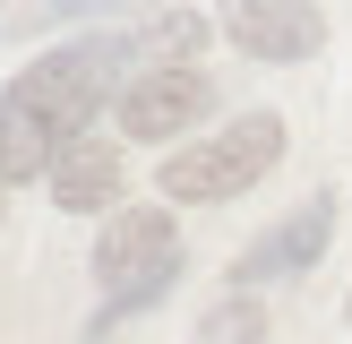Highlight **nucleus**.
<instances>
[{"label":"nucleus","instance_id":"obj_6","mask_svg":"<svg viewBox=\"0 0 352 344\" xmlns=\"http://www.w3.org/2000/svg\"><path fill=\"white\" fill-rule=\"evenodd\" d=\"M327 241H336V198H309L301 215H284L267 241H250V250L232 258V284H275V275H309L327 258Z\"/></svg>","mask_w":352,"mask_h":344},{"label":"nucleus","instance_id":"obj_9","mask_svg":"<svg viewBox=\"0 0 352 344\" xmlns=\"http://www.w3.org/2000/svg\"><path fill=\"white\" fill-rule=\"evenodd\" d=\"M34 9H43V26H78V17H120L138 0H34Z\"/></svg>","mask_w":352,"mask_h":344},{"label":"nucleus","instance_id":"obj_10","mask_svg":"<svg viewBox=\"0 0 352 344\" xmlns=\"http://www.w3.org/2000/svg\"><path fill=\"white\" fill-rule=\"evenodd\" d=\"M0 206H9V164H0Z\"/></svg>","mask_w":352,"mask_h":344},{"label":"nucleus","instance_id":"obj_4","mask_svg":"<svg viewBox=\"0 0 352 344\" xmlns=\"http://www.w3.org/2000/svg\"><path fill=\"white\" fill-rule=\"evenodd\" d=\"M206 112H215V78H206L198 61H181V69H146V78L120 86V138H146V147L189 138Z\"/></svg>","mask_w":352,"mask_h":344},{"label":"nucleus","instance_id":"obj_3","mask_svg":"<svg viewBox=\"0 0 352 344\" xmlns=\"http://www.w3.org/2000/svg\"><path fill=\"white\" fill-rule=\"evenodd\" d=\"M284 155V120L275 112H241L223 120L215 138H189L181 155H164V206H215V198H241L258 189Z\"/></svg>","mask_w":352,"mask_h":344},{"label":"nucleus","instance_id":"obj_11","mask_svg":"<svg viewBox=\"0 0 352 344\" xmlns=\"http://www.w3.org/2000/svg\"><path fill=\"white\" fill-rule=\"evenodd\" d=\"M344 310H352V301H344Z\"/></svg>","mask_w":352,"mask_h":344},{"label":"nucleus","instance_id":"obj_2","mask_svg":"<svg viewBox=\"0 0 352 344\" xmlns=\"http://www.w3.org/2000/svg\"><path fill=\"white\" fill-rule=\"evenodd\" d=\"M95 275H103L95 336H112L120 319H138L146 301H164L172 275H181V224H172V206H120V215H103Z\"/></svg>","mask_w":352,"mask_h":344},{"label":"nucleus","instance_id":"obj_8","mask_svg":"<svg viewBox=\"0 0 352 344\" xmlns=\"http://www.w3.org/2000/svg\"><path fill=\"white\" fill-rule=\"evenodd\" d=\"M258 336H267V310H258L250 292H232L223 310H206V319H198V344H258Z\"/></svg>","mask_w":352,"mask_h":344},{"label":"nucleus","instance_id":"obj_7","mask_svg":"<svg viewBox=\"0 0 352 344\" xmlns=\"http://www.w3.org/2000/svg\"><path fill=\"white\" fill-rule=\"evenodd\" d=\"M52 181V206H69V215H103V206H120V181H129V164H120V138L86 129L60 147V164L43 172Z\"/></svg>","mask_w":352,"mask_h":344},{"label":"nucleus","instance_id":"obj_1","mask_svg":"<svg viewBox=\"0 0 352 344\" xmlns=\"http://www.w3.org/2000/svg\"><path fill=\"white\" fill-rule=\"evenodd\" d=\"M138 69H146L138 61V34H86V43L43 52L34 69H17L0 86V164H9V181L52 172L69 138L95 129L103 95H120Z\"/></svg>","mask_w":352,"mask_h":344},{"label":"nucleus","instance_id":"obj_5","mask_svg":"<svg viewBox=\"0 0 352 344\" xmlns=\"http://www.w3.org/2000/svg\"><path fill=\"white\" fill-rule=\"evenodd\" d=\"M223 34L250 61H309L327 43V17L318 0H223Z\"/></svg>","mask_w":352,"mask_h":344}]
</instances>
